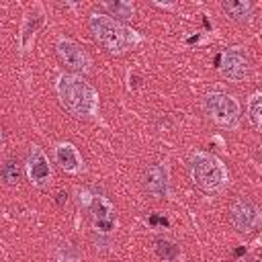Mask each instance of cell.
Here are the masks:
<instances>
[{
	"label": "cell",
	"instance_id": "17",
	"mask_svg": "<svg viewBox=\"0 0 262 262\" xmlns=\"http://www.w3.org/2000/svg\"><path fill=\"white\" fill-rule=\"evenodd\" d=\"M156 254L164 260H176L180 256V250L176 244H172L170 239H156Z\"/></svg>",
	"mask_w": 262,
	"mask_h": 262
},
{
	"label": "cell",
	"instance_id": "9",
	"mask_svg": "<svg viewBox=\"0 0 262 262\" xmlns=\"http://www.w3.org/2000/svg\"><path fill=\"white\" fill-rule=\"evenodd\" d=\"M219 74L229 82H244L250 76V59L239 47H229L219 55Z\"/></svg>",
	"mask_w": 262,
	"mask_h": 262
},
{
	"label": "cell",
	"instance_id": "14",
	"mask_svg": "<svg viewBox=\"0 0 262 262\" xmlns=\"http://www.w3.org/2000/svg\"><path fill=\"white\" fill-rule=\"evenodd\" d=\"M246 111H248V121L252 123V127L256 131H260V127H262V92L260 90L252 92V96L246 104Z\"/></svg>",
	"mask_w": 262,
	"mask_h": 262
},
{
	"label": "cell",
	"instance_id": "18",
	"mask_svg": "<svg viewBox=\"0 0 262 262\" xmlns=\"http://www.w3.org/2000/svg\"><path fill=\"white\" fill-rule=\"evenodd\" d=\"M55 260L57 262H78L80 254L72 244H59L55 248Z\"/></svg>",
	"mask_w": 262,
	"mask_h": 262
},
{
	"label": "cell",
	"instance_id": "6",
	"mask_svg": "<svg viewBox=\"0 0 262 262\" xmlns=\"http://www.w3.org/2000/svg\"><path fill=\"white\" fill-rule=\"evenodd\" d=\"M25 174L29 178V182L35 188H47L53 180V170L49 164V158L45 156V151L33 143L27 149V158H25Z\"/></svg>",
	"mask_w": 262,
	"mask_h": 262
},
{
	"label": "cell",
	"instance_id": "19",
	"mask_svg": "<svg viewBox=\"0 0 262 262\" xmlns=\"http://www.w3.org/2000/svg\"><path fill=\"white\" fill-rule=\"evenodd\" d=\"M4 145H6V135H4V127L0 125V154L4 151Z\"/></svg>",
	"mask_w": 262,
	"mask_h": 262
},
{
	"label": "cell",
	"instance_id": "10",
	"mask_svg": "<svg viewBox=\"0 0 262 262\" xmlns=\"http://www.w3.org/2000/svg\"><path fill=\"white\" fill-rule=\"evenodd\" d=\"M143 186L149 196L166 199L168 196V170L162 164H149L143 172Z\"/></svg>",
	"mask_w": 262,
	"mask_h": 262
},
{
	"label": "cell",
	"instance_id": "16",
	"mask_svg": "<svg viewBox=\"0 0 262 262\" xmlns=\"http://www.w3.org/2000/svg\"><path fill=\"white\" fill-rule=\"evenodd\" d=\"M0 178H2L4 184H8V186H16L18 180H20V168H18V162L12 160V158H8V160L0 166Z\"/></svg>",
	"mask_w": 262,
	"mask_h": 262
},
{
	"label": "cell",
	"instance_id": "7",
	"mask_svg": "<svg viewBox=\"0 0 262 262\" xmlns=\"http://www.w3.org/2000/svg\"><path fill=\"white\" fill-rule=\"evenodd\" d=\"M229 223L239 233H252L260 225V207L250 196H237L229 205Z\"/></svg>",
	"mask_w": 262,
	"mask_h": 262
},
{
	"label": "cell",
	"instance_id": "12",
	"mask_svg": "<svg viewBox=\"0 0 262 262\" xmlns=\"http://www.w3.org/2000/svg\"><path fill=\"white\" fill-rule=\"evenodd\" d=\"M221 10L231 18V20H237V23H246L254 10L252 2H242V0H225L221 2Z\"/></svg>",
	"mask_w": 262,
	"mask_h": 262
},
{
	"label": "cell",
	"instance_id": "2",
	"mask_svg": "<svg viewBox=\"0 0 262 262\" xmlns=\"http://www.w3.org/2000/svg\"><path fill=\"white\" fill-rule=\"evenodd\" d=\"M88 29L92 39L98 43V47H102L113 55L129 53L143 43V37L137 31L111 18L104 12H92L88 18Z\"/></svg>",
	"mask_w": 262,
	"mask_h": 262
},
{
	"label": "cell",
	"instance_id": "1",
	"mask_svg": "<svg viewBox=\"0 0 262 262\" xmlns=\"http://www.w3.org/2000/svg\"><path fill=\"white\" fill-rule=\"evenodd\" d=\"M55 94L66 113L74 119H94L98 113V92L80 74L63 72L55 80Z\"/></svg>",
	"mask_w": 262,
	"mask_h": 262
},
{
	"label": "cell",
	"instance_id": "3",
	"mask_svg": "<svg viewBox=\"0 0 262 262\" xmlns=\"http://www.w3.org/2000/svg\"><path fill=\"white\" fill-rule=\"evenodd\" d=\"M190 180L207 194H221L229 184V172L225 164L209 151H194L188 160Z\"/></svg>",
	"mask_w": 262,
	"mask_h": 262
},
{
	"label": "cell",
	"instance_id": "13",
	"mask_svg": "<svg viewBox=\"0 0 262 262\" xmlns=\"http://www.w3.org/2000/svg\"><path fill=\"white\" fill-rule=\"evenodd\" d=\"M41 23H43V16H41V14H29V16L25 18V27H23L20 41H18L23 53L29 51V47H31V43H33V39H35V33H37V29L41 27Z\"/></svg>",
	"mask_w": 262,
	"mask_h": 262
},
{
	"label": "cell",
	"instance_id": "8",
	"mask_svg": "<svg viewBox=\"0 0 262 262\" xmlns=\"http://www.w3.org/2000/svg\"><path fill=\"white\" fill-rule=\"evenodd\" d=\"M86 211L90 215V221H92L94 231H98V233H111L117 227V211H115L113 203L106 196L92 192V199L86 205Z\"/></svg>",
	"mask_w": 262,
	"mask_h": 262
},
{
	"label": "cell",
	"instance_id": "15",
	"mask_svg": "<svg viewBox=\"0 0 262 262\" xmlns=\"http://www.w3.org/2000/svg\"><path fill=\"white\" fill-rule=\"evenodd\" d=\"M102 6L111 12L108 16L115 20H131L135 14V6L131 2H102Z\"/></svg>",
	"mask_w": 262,
	"mask_h": 262
},
{
	"label": "cell",
	"instance_id": "5",
	"mask_svg": "<svg viewBox=\"0 0 262 262\" xmlns=\"http://www.w3.org/2000/svg\"><path fill=\"white\" fill-rule=\"evenodd\" d=\"M55 53L59 57V61L72 70V74H90L92 72V57L88 55V51L74 39L68 37H59L55 41Z\"/></svg>",
	"mask_w": 262,
	"mask_h": 262
},
{
	"label": "cell",
	"instance_id": "11",
	"mask_svg": "<svg viewBox=\"0 0 262 262\" xmlns=\"http://www.w3.org/2000/svg\"><path fill=\"white\" fill-rule=\"evenodd\" d=\"M55 162L68 174H80L84 170V160L72 141H59L55 145Z\"/></svg>",
	"mask_w": 262,
	"mask_h": 262
},
{
	"label": "cell",
	"instance_id": "4",
	"mask_svg": "<svg viewBox=\"0 0 262 262\" xmlns=\"http://www.w3.org/2000/svg\"><path fill=\"white\" fill-rule=\"evenodd\" d=\"M203 111L209 117V121H213L221 129H229L231 131V129H235L239 125L242 106H239V100L229 92L213 90V92L205 94Z\"/></svg>",
	"mask_w": 262,
	"mask_h": 262
}]
</instances>
